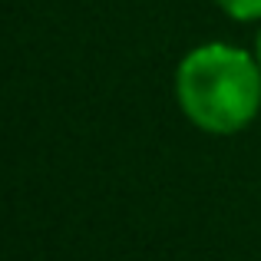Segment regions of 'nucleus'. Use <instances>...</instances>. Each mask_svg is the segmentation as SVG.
<instances>
[{
	"instance_id": "f257e3e1",
	"label": "nucleus",
	"mask_w": 261,
	"mask_h": 261,
	"mask_svg": "<svg viewBox=\"0 0 261 261\" xmlns=\"http://www.w3.org/2000/svg\"><path fill=\"white\" fill-rule=\"evenodd\" d=\"M175 96L202 133L231 136L261 109V63L231 43L195 46L175 70Z\"/></svg>"
},
{
	"instance_id": "f03ea898",
	"label": "nucleus",
	"mask_w": 261,
	"mask_h": 261,
	"mask_svg": "<svg viewBox=\"0 0 261 261\" xmlns=\"http://www.w3.org/2000/svg\"><path fill=\"white\" fill-rule=\"evenodd\" d=\"M231 20H261V0H215Z\"/></svg>"
},
{
	"instance_id": "7ed1b4c3",
	"label": "nucleus",
	"mask_w": 261,
	"mask_h": 261,
	"mask_svg": "<svg viewBox=\"0 0 261 261\" xmlns=\"http://www.w3.org/2000/svg\"><path fill=\"white\" fill-rule=\"evenodd\" d=\"M255 57H258V63H261V30H258V50H255Z\"/></svg>"
}]
</instances>
